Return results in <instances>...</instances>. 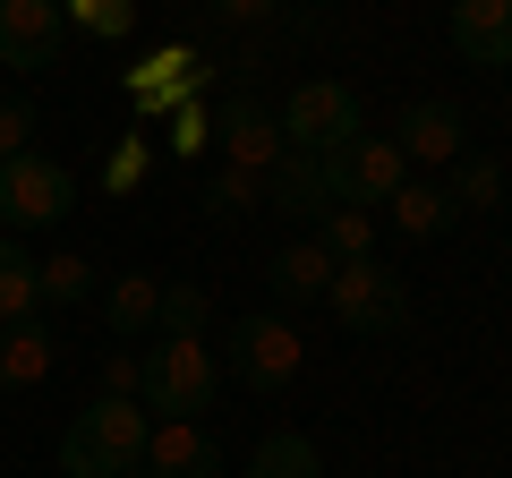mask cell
I'll list each match as a JSON object with an SVG mask.
<instances>
[{
    "label": "cell",
    "instance_id": "1",
    "mask_svg": "<svg viewBox=\"0 0 512 478\" xmlns=\"http://www.w3.org/2000/svg\"><path fill=\"white\" fill-rule=\"evenodd\" d=\"M146 402H86L69 419V436H60V478H137V461H146Z\"/></svg>",
    "mask_w": 512,
    "mask_h": 478
},
{
    "label": "cell",
    "instance_id": "2",
    "mask_svg": "<svg viewBox=\"0 0 512 478\" xmlns=\"http://www.w3.org/2000/svg\"><path fill=\"white\" fill-rule=\"evenodd\" d=\"M222 393V359L205 350V333H163L154 350H137V402L163 419H197Z\"/></svg>",
    "mask_w": 512,
    "mask_h": 478
},
{
    "label": "cell",
    "instance_id": "3",
    "mask_svg": "<svg viewBox=\"0 0 512 478\" xmlns=\"http://www.w3.org/2000/svg\"><path fill=\"white\" fill-rule=\"evenodd\" d=\"M77 205V180H69V163H52V154H9L0 163V231L9 239H26V231H52L60 214Z\"/></svg>",
    "mask_w": 512,
    "mask_h": 478
},
{
    "label": "cell",
    "instance_id": "4",
    "mask_svg": "<svg viewBox=\"0 0 512 478\" xmlns=\"http://www.w3.org/2000/svg\"><path fill=\"white\" fill-rule=\"evenodd\" d=\"M325 308L342 316V325L359 333V342H376V333H402V325H410V282L393 274V265L359 257V265H342V274H333Z\"/></svg>",
    "mask_w": 512,
    "mask_h": 478
},
{
    "label": "cell",
    "instance_id": "5",
    "mask_svg": "<svg viewBox=\"0 0 512 478\" xmlns=\"http://www.w3.org/2000/svg\"><path fill=\"white\" fill-rule=\"evenodd\" d=\"M299 359H308V342L291 333V316H239V325L222 333V368L248 393H282L299 376Z\"/></svg>",
    "mask_w": 512,
    "mask_h": 478
},
{
    "label": "cell",
    "instance_id": "6",
    "mask_svg": "<svg viewBox=\"0 0 512 478\" xmlns=\"http://www.w3.org/2000/svg\"><path fill=\"white\" fill-rule=\"evenodd\" d=\"M274 120H282V146L291 154H333V146L359 137V94L342 77H308V86H291V103Z\"/></svg>",
    "mask_w": 512,
    "mask_h": 478
},
{
    "label": "cell",
    "instance_id": "7",
    "mask_svg": "<svg viewBox=\"0 0 512 478\" xmlns=\"http://www.w3.org/2000/svg\"><path fill=\"white\" fill-rule=\"evenodd\" d=\"M325 180H333V197H342V205H384L393 188L410 180V154L393 146V137H367L359 129L350 146L325 154Z\"/></svg>",
    "mask_w": 512,
    "mask_h": 478
},
{
    "label": "cell",
    "instance_id": "8",
    "mask_svg": "<svg viewBox=\"0 0 512 478\" xmlns=\"http://www.w3.org/2000/svg\"><path fill=\"white\" fill-rule=\"evenodd\" d=\"M60 60V0H0V69H52Z\"/></svg>",
    "mask_w": 512,
    "mask_h": 478
},
{
    "label": "cell",
    "instance_id": "9",
    "mask_svg": "<svg viewBox=\"0 0 512 478\" xmlns=\"http://www.w3.org/2000/svg\"><path fill=\"white\" fill-rule=\"evenodd\" d=\"M214 137H222V163H239V171H274L282 154V120L265 103H248V94H231V103L214 111Z\"/></svg>",
    "mask_w": 512,
    "mask_h": 478
},
{
    "label": "cell",
    "instance_id": "10",
    "mask_svg": "<svg viewBox=\"0 0 512 478\" xmlns=\"http://www.w3.org/2000/svg\"><path fill=\"white\" fill-rule=\"evenodd\" d=\"M137 478H222V444L205 436L197 419H163V427L146 436Z\"/></svg>",
    "mask_w": 512,
    "mask_h": 478
},
{
    "label": "cell",
    "instance_id": "11",
    "mask_svg": "<svg viewBox=\"0 0 512 478\" xmlns=\"http://www.w3.org/2000/svg\"><path fill=\"white\" fill-rule=\"evenodd\" d=\"M393 146H402L410 163H461V154H470V137H461V103H444V94L410 103L402 129H393Z\"/></svg>",
    "mask_w": 512,
    "mask_h": 478
},
{
    "label": "cell",
    "instance_id": "12",
    "mask_svg": "<svg viewBox=\"0 0 512 478\" xmlns=\"http://www.w3.org/2000/svg\"><path fill=\"white\" fill-rule=\"evenodd\" d=\"M453 52L470 69H512V0H453Z\"/></svg>",
    "mask_w": 512,
    "mask_h": 478
},
{
    "label": "cell",
    "instance_id": "13",
    "mask_svg": "<svg viewBox=\"0 0 512 478\" xmlns=\"http://www.w3.org/2000/svg\"><path fill=\"white\" fill-rule=\"evenodd\" d=\"M265 197H274L291 222H325L333 205H342L333 180H325V154H282V163L265 171Z\"/></svg>",
    "mask_w": 512,
    "mask_h": 478
},
{
    "label": "cell",
    "instance_id": "14",
    "mask_svg": "<svg viewBox=\"0 0 512 478\" xmlns=\"http://www.w3.org/2000/svg\"><path fill=\"white\" fill-rule=\"evenodd\" d=\"M333 274H342V265L325 257V239H291V248H274V265H265V282H274L282 308H308V299H325Z\"/></svg>",
    "mask_w": 512,
    "mask_h": 478
},
{
    "label": "cell",
    "instance_id": "15",
    "mask_svg": "<svg viewBox=\"0 0 512 478\" xmlns=\"http://www.w3.org/2000/svg\"><path fill=\"white\" fill-rule=\"evenodd\" d=\"M52 359H60V342H52V325H43V316H18V325H0V393L43 385V376H52Z\"/></svg>",
    "mask_w": 512,
    "mask_h": 478
},
{
    "label": "cell",
    "instance_id": "16",
    "mask_svg": "<svg viewBox=\"0 0 512 478\" xmlns=\"http://www.w3.org/2000/svg\"><path fill=\"white\" fill-rule=\"evenodd\" d=\"M103 325L120 333V342H137V333L163 325V274H120L103 291Z\"/></svg>",
    "mask_w": 512,
    "mask_h": 478
},
{
    "label": "cell",
    "instance_id": "17",
    "mask_svg": "<svg viewBox=\"0 0 512 478\" xmlns=\"http://www.w3.org/2000/svg\"><path fill=\"white\" fill-rule=\"evenodd\" d=\"M384 205H393V231H410V239H444V231L461 222L453 188H436V180H402Z\"/></svg>",
    "mask_w": 512,
    "mask_h": 478
},
{
    "label": "cell",
    "instance_id": "18",
    "mask_svg": "<svg viewBox=\"0 0 512 478\" xmlns=\"http://www.w3.org/2000/svg\"><path fill=\"white\" fill-rule=\"evenodd\" d=\"M205 222H248L256 205H265V171H239V163H222L214 180H205Z\"/></svg>",
    "mask_w": 512,
    "mask_h": 478
},
{
    "label": "cell",
    "instance_id": "19",
    "mask_svg": "<svg viewBox=\"0 0 512 478\" xmlns=\"http://www.w3.org/2000/svg\"><path fill=\"white\" fill-rule=\"evenodd\" d=\"M504 163H495V154H461L453 163V205L461 214H495V205H504Z\"/></svg>",
    "mask_w": 512,
    "mask_h": 478
},
{
    "label": "cell",
    "instance_id": "20",
    "mask_svg": "<svg viewBox=\"0 0 512 478\" xmlns=\"http://www.w3.org/2000/svg\"><path fill=\"white\" fill-rule=\"evenodd\" d=\"M316 239H325L333 265H359L367 248H376V214H367V205H333V214L316 222Z\"/></svg>",
    "mask_w": 512,
    "mask_h": 478
},
{
    "label": "cell",
    "instance_id": "21",
    "mask_svg": "<svg viewBox=\"0 0 512 478\" xmlns=\"http://www.w3.org/2000/svg\"><path fill=\"white\" fill-rule=\"evenodd\" d=\"M43 291H35V265H26V248L9 231H0V325H18V316H35Z\"/></svg>",
    "mask_w": 512,
    "mask_h": 478
},
{
    "label": "cell",
    "instance_id": "22",
    "mask_svg": "<svg viewBox=\"0 0 512 478\" xmlns=\"http://www.w3.org/2000/svg\"><path fill=\"white\" fill-rule=\"evenodd\" d=\"M248 478H325V461H316L308 436H265L248 453Z\"/></svg>",
    "mask_w": 512,
    "mask_h": 478
},
{
    "label": "cell",
    "instance_id": "23",
    "mask_svg": "<svg viewBox=\"0 0 512 478\" xmlns=\"http://www.w3.org/2000/svg\"><path fill=\"white\" fill-rule=\"evenodd\" d=\"M35 291L52 299V308H77V299L94 291V265L86 257H52V265H35Z\"/></svg>",
    "mask_w": 512,
    "mask_h": 478
},
{
    "label": "cell",
    "instance_id": "24",
    "mask_svg": "<svg viewBox=\"0 0 512 478\" xmlns=\"http://www.w3.org/2000/svg\"><path fill=\"white\" fill-rule=\"evenodd\" d=\"M205 291L197 282H163V333H205Z\"/></svg>",
    "mask_w": 512,
    "mask_h": 478
},
{
    "label": "cell",
    "instance_id": "25",
    "mask_svg": "<svg viewBox=\"0 0 512 478\" xmlns=\"http://www.w3.org/2000/svg\"><path fill=\"white\" fill-rule=\"evenodd\" d=\"M77 26H94V35H128L137 26V0H69Z\"/></svg>",
    "mask_w": 512,
    "mask_h": 478
},
{
    "label": "cell",
    "instance_id": "26",
    "mask_svg": "<svg viewBox=\"0 0 512 478\" xmlns=\"http://www.w3.org/2000/svg\"><path fill=\"white\" fill-rule=\"evenodd\" d=\"M205 137H214V111H205V103L171 111V154H205Z\"/></svg>",
    "mask_w": 512,
    "mask_h": 478
},
{
    "label": "cell",
    "instance_id": "27",
    "mask_svg": "<svg viewBox=\"0 0 512 478\" xmlns=\"http://www.w3.org/2000/svg\"><path fill=\"white\" fill-rule=\"evenodd\" d=\"M26 137H35V103H26V94H9V103H0V163H9V154H26Z\"/></svg>",
    "mask_w": 512,
    "mask_h": 478
},
{
    "label": "cell",
    "instance_id": "28",
    "mask_svg": "<svg viewBox=\"0 0 512 478\" xmlns=\"http://www.w3.org/2000/svg\"><path fill=\"white\" fill-rule=\"evenodd\" d=\"M137 171H146V137H120L103 163V188H137Z\"/></svg>",
    "mask_w": 512,
    "mask_h": 478
},
{
    "label": "cell",
    "instance_id": "29",
    "mask_svg": "<svg viewBox=\"0 0 512 478\" xmlns=\"http://www.w3.org/2000/svg\"><path fill=\"white\" fill-rule=\"evenodd\" d=\"M103 393L111 402H137V350H111L103 359Z\"/></svg>",
    "mask_w": 512,
    "mask_h": 478
},
{
    "label": "cell",
    "instance_id": "30",
    "mask_svg": "<svg viewBox=\"0 0 512 478\" xmlns=\"http://www.w3.org/2000/svg\"><path fill=\"white\" fill-rule=\"evenodd\" d=\"M282 0H214V18H239V26H256V18H274Z\"/></svg>",
    "mask_w": 512,
    "mask_h": 478
},
{
    "label": "cell",
    "instance_id": "31",
    "mask_svg": "<svg viewBox=\"0 0 512 478\" xmlns=\"http://www.w3.org/2000/svg\"><path fill=\"white\" fill-rule=\"evenodd\" d=\"M504 214H512V188H504Z\"/></svg>",
    "mask_w": 512,
    "mask_h": 478
}]
</instances>
